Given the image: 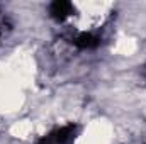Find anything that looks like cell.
Here are the masks:
<instances>
[{
  "label": "cell",
  "mask_w": 146,
  "mask_h": 144,
  "mask_svg": "<svg viewBox=\"0 0 146 144\" xmlns=\"http://www.w3.org/2000/svg\"><path fill=\"white\" fill-rule=\"evenodd\" d=\"M75 15V5L72 2L66 0H56L53 3H49V17L53 20H56L58 24L66 22L70 17Z\"/></svg>",
  "instance_id": "obj_3"
},
{
  "label": "cell",
  "mask_w": 146,
  "mask_h": 144,
  "mask_svg": "<svg viewBox=\"0 0 146 144\" xmlns=\"http://www.w3.org/2000/svg\"><path fill=\"white\" fill-rule=\"evenodd\" d=\"M68 42L83 51H90V49H97L102 44V36L95 31H75L72 34L66 36Z\"/></svg>",
  "instance_id": "obj_2"
},
{
  "label": "cell",
  "mask_w": 146,
  "mask_h": 144,
  "mask_svg": "<svg viewBox=\"0 0 146 144\" xmlns=\"http://www.w3.org/2000/svg\"><path fill=\"white\" fill-rule=\"evenodd\" d=\"M80 134V126L76 122H68L53 127L46 134L39 136L34 144H75Z\"/></svg>",
  "instance_id": "obj_1"
},
{
  "label": "cell",
  "mask_w": 146,
  "mask_h": 144,
  "mask_svg": "<svg viewBox=\"0 0 146 144\" xmlns=\"http://www.w3.org/2000/svg\"><path fill=\"white\" fill-rule=\"evenodd\" d=\"M10 29H12V22H10L9 15L0 9V42H2L3 37L10 32Z\"/></svg>",
  "instance_id": "obj_4"
}]
</instances>
